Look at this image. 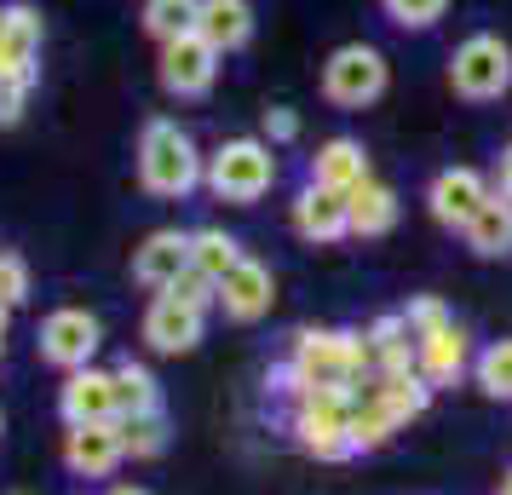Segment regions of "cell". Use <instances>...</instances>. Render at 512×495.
I'll return each instance as SVG.
<instances>
[{"label":"cell","mask_w":512,"mask_h":495,"mask_svg":"<svg viewBox=\"0 0 512 495\" xmlns=\"http://www.w3.org/2000/svg\"><path fill=\"white\" fill-rule=\"evenodd\" d=\"M139 179L150 196H190L202 185V156L179 121H150L139 144Z\"/></svg>","instance_id":"1"},{"label":"cell","mask_w":512,"mask_h":495,"mask_svg":"<svg viewBox=\"0 0 512 495\" xmlns=\"http://www.w3.org/2000/svg\"><path fill=\"white\" fill-rule=\"evenodd\" d=\"M208 185L219 202H259L265 190L277 185V144H265V139L219 144L208 162Z\"/></svg>","instance_id":"2"},{"label":"cell","mask_w":512,"mask_h":495,"mask_svg":"<svg viewBox=\"0 0 512 495\" xmlns=\"http://www.w3.org/2000/svg\"><path fill=\"white\" fill-rule=\"evenodd\" d=\"M449 87L466 104H495L512 93V47L501 35H466L449 58Z\"/></svg>","instance_id":"3"},{"label":"cell","mask_w":512,"mask_h":495,"mask_svg":"<svg viewBox=\"0 0 512 495\" xmlns=\"http://www.w3.org/2000/svg\"><path fill=\"white\" fill-rule=\"evenodd\" d=\"M386 81H392V64H386V52L369 47V41H346V47L323 64V98L340 104V110L374 104V98L386 93Z\"/></svg>","instance_id":"4"},{"label":"cell","mask_w":512,"mask_h":495,"mask_svg":"<svg viewBox=\"0 0 512 495\" xmlns=\"http://www.w3.org/2000/svg\"><path fill=\"white\" fill-rule=\"evenodd\" d=\"M489 196H495V185H489L478 167H443L438 179L426 185V208H432V219H438V225L466 231V225H472V213L484 208Z\"/></svg>","instance_id":"5"},{"label":"cell","mask_w":512,"mask_h":495,"mask_svg":"<svg viewBox=\"0 0 512 495\" xmlns=\"http://www.w3.org/2000/svg\"><path fill=\"white\" fill-rule=\"evenodd\" d=\"M219 58H225V52L190 29V35H179V41L162 47V87L179 93V98H202L213 87V75H219Z\"/></svg>","instance_id":"6"},{"label":"cell","mask_w":512,"mask_h":495,"mask_svg":"<svg viewBox=\"0 0 512 495\" xmlns=\"http://www.w3.org/2000/svg\"><path fill=\"white\" fill-rule=\"evenodd\" d=\"M415 369L432 392H438V386H455V380L472 369V334H466L455 317L432 334H415Z\"/></svg>","instance_id":"7"},{"label":"cell","mask_w":512,"mask_h":495,"mask_svg":"<svg viewBox=\"0 0 512 495\" xmlns=\"http://www.w3.org/2000/svg\"><path fill=\"white\" fill-rule=\"evenodd\" d=\"M271 300H277V277H271V265L248 260V254L236 260L231 277H219V306L231 323H259L271 311Z\"/></svg>","instance_id":"8"},{"label":"cell","mask_w":512,"mask_h":495,"mask_svg":"<svg viewBox=\"0 0 512 495\" xmlns=\"http://www.w3.org/2000/svg\"><path fill=\"white\" fill-rule=\"evenodd\" d=\"M294 231H300L305 242H317V248H328V242L351 236V208H346V196L305 179V190L294 196Z\"/></svg>","instance_id":"9"},{"label":"cell","mask_w":512,"mask_h":495,"mask_svg":"<svg viewBox=\"0 0 512 495\" xmlns=\"http://www.w3.org/2000/svg\"><path fill=\"white\" fill-rule=\"evenodd\" d=\"M93 352H98V317H87V311H52L41 323V357L47 363L81 369Z\"/></svg>","instance_id":"10"},{"label":"cell","mask_w":512,"mask_h":495,"mask_svg":"<svg viewBox=\"0 0 512 495\" xmlns=\"http://www.w3.org/2000/svg\"><path fill=\"white\" fill-rule=\"evenodd\" d=\"M144 340H150L156 352H190V346L202 340V311L179 306L173 294H156L150 311H144Z\"/></svg>","instance_id":"11"},{"label":"cell","mask_w":512,"mask_h":495,"mask_svg":"<svg viewBox=\"0 0 512 495\" xmlns=\"http://www.w3.org/2000/svg\"><path fill=\"white\" fill-rule=\"evenodd\" d=\"M374 167H369V150L357 139H328L317 144V156H311V185H323V190H357L363 179H369Z\"/></svg>","instance_id":"12"},{"label":"cell","mask_w":512,"mask_h":495,"mask_svg":"<svg viewBox=\"0 0 512 495\" xmlns=\"http://www.w3.org/2000/svg\"><path fill=\"white\" fill-rule=\"evenodd\" d=\"M70 467L87 472V478H104V472L116 467L121 455H127V444H121V421H87L70 432Z\"/></svg>","instance_id":"13"},{"label":"cell","mask_w":512,"mask_h":495,"mask_svg":"<svg viewBox=\"0 0 512 495\" xmlns=\"http://www.w3.org/2000/svg\"><path fill=\"white\" fill-rule=\"evenodd\" d=\"M179 271H190V236L185 231H156L139 254H133V277H139L144 288H173Z\"/></svg>","instance_id":"14"},{"label":"cell","mask_w":512,"mask_h":495,"mask_svg":"<svg viewBox=\"0 0 512 495\" xmlns=\"http://www.w3.org/2000/svg\"><path fill=\"white\" fill-rule=\"evenodd\" d=\"M196 35L213 41L219 52L248 47V35H254V6H248V0H202V12H196Z\"/></svg>","instance_id":"15"},{"label":"cell","mask_w":512,"mask_h":495,"mask_svg":"<svg viewBox=\"0 0 512 495\" xmlns=\"http://www.w3.org/2000/svg\"><path fill=\"white\" fill-rule=\"evenodd\" d=\"M64 415H70V426L116 421V375H98V369L70 375V386H64Z\"/></svg>","instance_id":"16"},{"label":"cell","mask_w":512,"mask_h":495,"mask_svg":"<svg viewBox=\"0 0 512 495\" xmlns=\"http://www.w3.org/2000/svg\"><path fill=\"white\" fill-rule=\"evenodd\" d=\"M346 208H351V236H386L397 225V190L369 173L357 190H346Z\"/></svg>","instance_id":"17"},{"label":"cell","mask_w":512,"mask_h":495,"mask_svg":"<svg viewBox=\"0 0 512 495\" xmlns=\"http://www.w3.org/2000/svg\"><path fill=\"white\" fill-rule=\"evenodd\" d=\"M466 248L478 254V260H501V254H512V196H489L484 208L472 213V225H466Z\"/></svg>","instance_id":"18"},{"label":"cell","mask_w":512,"mask_h":495,"mask_svg":"<svg viewBox=\"0 0 512 495\" xmlns=\"http://www.w3.org/2000/svg\"><path fill=\"white\" fill-rule=\"evenodd\" d=\"M363 392H374V398L392 409L397 421L409 426L415 415H426V403H432V386L420 380V369H397V375H374Z\"/></svg>","instance_id":"19"},{"label":"cell","mask_w":512,"mask_h":495,"mask_svg":"<svg viewBox=\"0 0 512 495\" xmlns=\"http://www.w3.org/2000/svg\"><path fill=\"white\" fill-rule=\"evenodd\" d=\"M397 426H403V421H397V415H392L380 398H374V392H357V398H351V415H346L351 449H380V444H392Z\"/></svg>","instance_id":"20"},{"label":"cell","mask_w":512,"mask_h":495,"mask_svg":"<svg viewBox=\"0 0 512 495\" xmlns=\"http://www.w3.org/2000/svg\"><path fill=\"white\" fill-rule=\"evenodd\" d=\"M139 415H162V398H156V380L139 363H121L116 369V421H139Z\"/></svg>","instance_id":"21"},{"label":"cell","mask_w":512,"mask_h":495,"mask_svg":"<svg viewBox=\"0 0 512 495\" xmlns=\"http://www.w3.org/2000/svg\"><path fill=\"white\" fill-rule=\"evenodd\" d=\"M236 260H242V248H236V236H225V231H190V265L202 271V277H231L236 271Z\"/></svg>","instance_id":"22"},{"label":"cell","mask_w":512,"mask_h":495,"mask_svg":"<svg viewBox=\"0 0 512 495\" xmlns=\"http://www.w3.org/2000/svg\"><path fill=\"white\" fill-rule=\"evenodd\" d=\"M472 380H478L484 398L512 403V340H495V346H484L472 357Z\"/></svg>","instance_id":"23"},{"label":"cell","mask_w":512,"mask_h":495,"mask_svg":"<svg viewBox=\"0 0 512 495\" xmlns=\"http://www.w3.org/2000/svg\"><path fill=\"white\" fill-rule=\"evenodd\" d=\"M196 12H202V0H144V29L167 47L196 29Z\"/></svg>","instance_id":"24"},{"label":"cell","mask_w":512,"mask_h":495,"mask_svg":"<svg viewBox=\"0 0 512 495\" xmlns=\"http://www.w3.org/2000/svg\"><path fill=\"white\" fill-rule=\"evenodd\" d=\"M380 12H386L397 29H432L443 12H449V0H380Z\"/></svg>","instance_id":"25"},{"label":"cell","mask_w":512,"mask_h":495,"mask_svg":"<svg viewBox=\"0 0 512 495\" xmlns=\"http://www.w3.org/2000/svg\"><path fill=\"white\" fill-rule=\"evenodd\" d=\"M121 444H127V455H162V449H167V421H162V415L121 421Z\"/></svg>","instance_id":"26"},{"label":"cell","mask_w":512,"mask_h":495,"mask_svg":"<svg viewBox=\"0 0 512 495\" xmlns=\"http://www.w3.org/2000/svg\"><path fill=\"white\" fill-rule=\"evenodd\" d=\"M162 294H173V300H179V306H190V311L219 306V283H213V277H202L196 265H190V271H179V277H173V288H162Z\"/></svg>","instance_id":"27"},{"label":"cell","mask_w":512,"mask_h":495,"mask_svg":"<svg viewBox=\"0 0 512 495\" xmlns=\"http://www.w3.org/2000/svg\"><path fill=\"white\" fill-rule=\"evenodd\" d=\"M403 323H409V334H432L449 323V306H443L438 294H420V300H409L403 306Z\"/></svg>","instance_id":"28"},{"label":"cell","mask_w":512,"mask_h":495,"mask_svg":"<svg viewBox=\"0 0 512 495\" xmlns=\"http://www.w3.org/2000/svg\"><path fill=\"white\" fill-rule=\"evenodd\" d=\"M300 139V116H294V110H265V144H294Z\"/></svg>","instance_id":"29"},{"label":"cell","mask_w":512,"mask_h":495,"mask_svg":"<svg viewBox=\"0 0 512 495\" xmlns=\"http://www.w3.org/2000/svg\"><path fill=\"white\" fill-rule=\"evenodd\" d=\"M24 294H29L24 265H18V260H0V306H18Z\"/></svg>","instance_id":"30"},{"label":"cell","mask_w":512,"mask_h":495,"mask_svg":"<svg viewBox=\"0 0 512 495\" xmlns=\"http://www.w3.org/2000/svg\"><path fill=\"white\" fill-rule=\"evenodd\" d=\"M495 190H501V196H512V144L501 150V167H495Z\"/></svg>","instance_id":"31"},{"label":"cell","mask_w":512,"mask_h":495,"mask_svg":"<svg viewBox=\"0 0 512 495\" xmlns=\"http://www.w3.org/2000/svg\"><path fill=\"white\" fill-rule=\"evenodd\" d=\"M495 495H512V467L501 472V484H495Z\"/></svg>","instance_id":"32"},{"label":"cell","mask_w":512,"mask_h":495,"mask_svg":"<svg viewBox=\"0 0 512 495\" xmlns=\"http://www.w3.org/2000/svg\"><path fill=\"white\" fill-rule=\"evenodd\" d=\"M110 495H144V490H127V484H121V490H110Z\"/></svg>","instance_id":"33"}]
</instances>
